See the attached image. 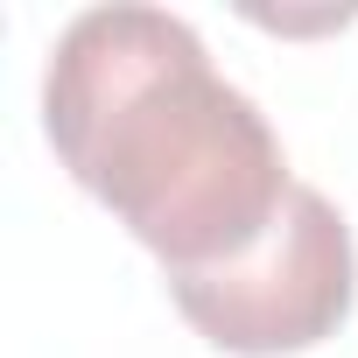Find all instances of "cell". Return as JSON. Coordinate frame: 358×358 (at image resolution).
<instances>
[{"mask_svg":"<svg viewBox=\"0 0 358 358\" xmlns=\"http://www.w3.org/2000/svg\"><path fill=\"white\" fill-rule=\"evenodd\" d=\"M43 127L71 183L92 190L169 281L246 260L295 190L267 113L218 78L190 22L162 8L78 15L50 50Z\"/></svg>","mask_w":358,"mask_h":358,"instance_id":"1","label":"cell"},{"mask_svg":"<svg viewBox=\"0 0 358 358\" xmlns=\"http://www.w3.org/2000/svg\"><path fill=\"white\" fill-rule=\"evenodd\" d=\"M169 295L204 344L232 358H288L337 337V323L351 316L358 246H351L344 211L323 190L295 183L274 232L246 260L211 267V274H176Z\"/></svg>","mask_w":358,"mask_h":358,"instance_id":"2","label":"cell"}]
</instances>
